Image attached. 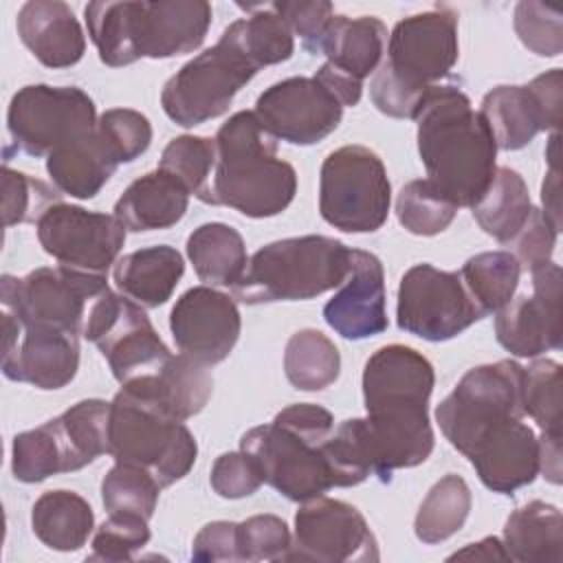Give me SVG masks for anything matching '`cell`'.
<instances>
[{"instance_id": "cell-1", "label": "cell", "mask_w": 563, "mask_h": 563, "mask_svg": "<svg viewBox=\"0 0 563 563\" xmlns=\"http://www.w3.org/2000/svg\"><path fill=\"white\" fill-rule=\"evenodd\" d=\"M433 365L418 350L400 343L376 350L363 369V418L372 473L391 482L396 468L422 464L433 451L429 398Z\"/></svg>"}, {"instance_id": "cell-2", "label": "cell", "mask_w": 563, "mask_h": 563, "mask_svg": "<svg viewBox=\"0 0 563 563\" xmlns=\"http://www.w3.org/2000/svg\"><path fill=\"white\" fill-rule=\"evenodd\" d=\"M427 178L460 209L473 207L495 176L497 143L488 123L453 84L431 86L416 112Z\"/></svg>"}, {"instance_id": "cell-3", "label": "cell", "mask_w": 563, "mask_h": 563, "mask_svg": "<svg viewBox=\"0 0 563 563\" xmlns=\"http://www.w3.org/2000/svg\"><path fill=\"white\" fill-rule=\"evenodd\" d=\"M297 194V174L277 156V139L255 112L229 117L216 134V167L202 202L224 205L249 218L282 213Z\"/></svg>"}, {"instance_id": "cell-4", "label": "cell", "mask_w": 563, "mask_h": 563, "mask_svg": "<svg viewBox=\"0 0 563 563\" xmlns=\"http://www.w3.org/2000/svg\"><path fill=\"white\" fill-rule=\"evenodd\" d=\"M84 13L99 59L114 68L141 57L165 59L196 51L213 15L205 0L90 2Z\"/></svg>"}, {"instance_id": "cell-5", "label": "cell", "mask_w": 563, "mask_h": 563, "mask_svg": "<svg viewBox=\"0 0 563 563\" xmlns=\"http://www.w3.org/2000/svg\"><path fill=\"white\" fill-rule=\"evenodd\" d=\"M457 62V13L435 7L396 22L387 59L376 68L369 97L394 119H413L424 92Z\"/></svg>"}, {"instance_id": "cell-6", "label": "cell", "mask_w": 563, "mask_h": 563, "mask_svg": "<svg viewBox=\"0 0 563 563\" xmlns=\"http://www.w3.org/2000/svg\"><path fill=\"white\" fill-rule=\"evenodd\" d=\"M334 429L328 409L297 402L282 409L273 422L249 429L240 449L260 466L262 479L290 501H308L334 488V475L323 442Z\"/></svg>"}, {"instance_id": "cell-7", "label": "cell", "mask_w": 563, "mask_h": 563, "mask_svg": "<svg viewBox=\"0 0 563 563\" xmlns=\"http://www.w3.org/2000/svg\"><path fill=\"white\" fill-rule=\"evenodd\" d=\"M350 251L328 235H301L271 242L253 253L231 288L242 303L299 301L341 286L350 273Z\"/></svg>"}, {"instance_id": "cell-8", "label": "cell", "mask_w": 563, "mask_h": 563, "mask_svg": "<svg viewBox=\"0 0 563 563\" xmlns=\"http://www.w3.org/2000/svg\"><path fill=\"white\" fill-rule=\"evenodd\" d=\"M108 455L141 466L161 488L183 479L198 455L194 433L158 405L121 389L110 402Z\"/></svg>"}, {"instance_id": "cell-9", "label": "cell", "mask_w": 563, "mask_h": 563, "mask_svg": "<svg viewBox=\"0 0 563 563\" xmlns=\"http://www.w3.org/2000/svg\"><path fill=\"white\" fill-rule=\"evenodd\" d=\"M523 416V367L515 361L468 369L435 409L444 438L462 455H468L497 424Z\"/></svg>"}, {"instance_id": "cell-10", "label": "cell", "mask_w": 563, "mask_h": 563, "mask_svg": "<svg viewBox=\"0 0 563 563\" xmlns=\"http://www.w3.org/2000/svg\"><path fill=\"white\" fill-rule=\"evenodd\" d=\"M391 185L376 152L365 145H343L321 165V218L345 233H372L387 220Z\"/></svg>"}, {"instance_id": "cell-11", "label": "cell", "mask_w": 563, "mask_h": 563, "mask_svg": "<svg viewBox=\"0 0 563 563\" xmlns=\"http://www.w3.org/2000/svg\"><path fill=\"white\" fill-rule=\"evenodd\" d=\"M108 290L106 275L70 266H42L24 275H2L0 306L20 323L51 325L81 334L92 303Z\"/></svg>"}, {"instance_id": "cell-12", "label": "cell", "mask_w": 563, "mask_h": 563, "mask_svg": "<svg viewBox=\"0 0 563 563\" xmlns=\"http://www.w3.org/2000/svg\"><path fill=\"white\" fill-rule=\"evenodd\" d=\"M257 70L238 46L220 35L216 46L189 59L165 81L161 106L174 123L183 128L200 125L224 114Z\"/></svg>"}, {"instance_id": "cell-13", "label": "cell", "mask_w": 563, "mask_h": 563, "mask_svg": "<svg viewBox=\"0 0 563 563\" xmlns=\"http://www.w3.org/2000/svg\"><path fill=\"white\" fill-rule=\"evenodd\" d=\"M81 336L99 347L121 385L156 374L172 356L143 306L110 288L92 303Z\"/></svg>"}, {"instance_id": "cell-14", "label": "cell", "mask_w": 563, "mask_h": 563, "mask_svg": "<svg viewBox=\"0 0 563 563\" xmlns=\"http://www.w3.org/2000/svg\"><path fill=\"white\" fill-rule=\"evenodd\" d=\"M95 103L75 86H24L11 97L7 112L11 147L29 156H48L55 147L95 130Z\"/></svg>"}, {"instance_id": "cell-15", "label": "cell", "mask_w": 563, "mask_h": 563, "mask_svg": "<svg viewBox=\"0 0 563 563\" xmlns=\"http://www.w3.org/2000/svg\"><path fill=\"white\" fill-rule=\"evenodd\" d=\"M484 312L468 295L462 275L431 264L411 266L398 286V328L424 341H449L479 321Z\"/></svg>"}, {"instance_id": "cell-16", "label": "cell", "mask_w": 563, "mask_h": 563, "mask_svg": "<svg viewBox=\"0 0 563 563\" xmlns=\"http://www.w3.org/2000/svg\"><path fill=\"white\" fill-rule=\"evenodd\" d=\"M378 556L376 537L352 504L323 495L301 501L286 561L363 563L378 561Z\"/></svg>"}, {"instance_id": "cell-17", "label": "cell", "mask_w": 563, "mask_h": 563, "mask_svg": "<svg viewBox=\"0 0 563 563\" xmlns=\"http://www.w3.org/2000/svg\"><path fill=\"white\" fill-rule=\"evenodd\" d=\"M42 249L62 266L106 275L125 242V227L99 211L57 202L35 222Z\"/></svg>"}, {"instance_id": "cell-18", "label": "cell", "mask_w": 563, "mask_h": 563, "mask_svg": "<svg viewBox=\"0 0 563 563\" xmlns=\"http://www.w3.org/2000/svg\"><path fill=\"white\" fill-rule=\"evenodd\" d=\"M563 108V73L552 68L526 86H497L484 95L479 114L497 150H521L541 130L559 132Z\"/></svg>"}, {"instance_id": "cell-19", "label": "cell", "mask_w": 563, "mask_h": 563, "mask_svg": "<svg viewBox=\"0 0 563 563\" xmlns=\"http://www.w3.org/2000/svg\"><path fill=\"white\" fill-rule=\"evenodd\" d=\"M79 369V334L20 323L2 310V372L40 389H62Z\"/></svg>"}, {"instance_id": "cell-20", "label": "cell", "mask_w": 563, "mask_h": 563, "mask_svg": "<svg viewBox=\"0 0 563 563\" xmlns=\"http://www.w3.org/2000/svg\"><path fill=\"white\" fill-rule=\"evenodd\" d=\"M253 112L275 139L312 145L339 128L343 106L317 77H288L268 86Z\"/></svg>"}, {"instance_id": "cell-21", "label": "cell", "mask_w": 563, "mask_h": 563, "mask_svg": "<svg viewBox=\"0 0 563 563\" xmlns=\"http://www.w3.org/2000/svg\"><path fill=\"white\" fill-rule=\"evenodd\" d=\"M530 273L532 295L510 299L495 317L499 345L521 358L561 347V266L550 260Z\"/></svg>"}, {"instance_id": "cell-22", "label": "cell", "mask_w": 563, "mask_h": 563, "mask_svg": "<svg viewBox=\"0 0 563 563\" xmlns=\"http://www.w3.org/2000/svg\"><path fill=\"white\" fill-rule=\"evenodd\" d=\"M169 330L180 354L209 367L231 354L242 319L233 297L213 286H194L176 299Z\"/></svg>"}, {"instance_id": "cell-23", "label": "cell", "mask_w": 563, "mask_h": 563, "mask_svg": "<svg viewBox=\"0 0 563 563\" xmlns=\"http://www.w3.org/2000/svg\"><path fill=\"white\" fill-rule=\"evenodd\" d=\"M323 319L350 341L369 339L387 330L385 271L374 253L350 251V273L341 290L323 306Z\"/></svg>"}, {"instance_id": "cell-24", "label": "cell", "mask_w": 563, "mask_h": 563, "mask_svg": "<svg viewBox=\"0 0 563 563\" xmlns=\"http://www.w3.org/2000/svg\"><path fill=\"white\" fill-rule=\"evenodd\" d=\"M486 488L510 495L539 475V438L521 420L490 429L466 455Z\"/></svg>"}, {"instance_id": "cell-25", "label": "cell", "mask_w": 563, "mask_h": 563, "mask_svg": "<svg viewBox=\"0 0 563 563\" xmlns=\"http://www.w3.org/2000/svg\"><path fill=\"white\" fill-rule=\"evenodd\" d=\"M22 44L48 68H68L84 57L86 37L73 9L59 0H29L18 11Z\"/></svg>"}, {"instance_id": "cell-26", "label": "cell", "mask_w": 563, "mask_h": 563, "mask_svg": "<svg viewBox=\"0 0 563 563\" xmlns=\"http://www.w3.org/2000/svg\"><path fill=\"white\" fill-rule=\"evenodd\" d=\"M121 389L158 405L165 413L183 422L205 409L213 391V376L207 365L185 354H172L156 374L121 385Z\"/></svg>"}, {"instance_id": "cell-27", "label": "cell", "mask_w": 563, "mask_h": 563, "mask_svg": "<svg viewBox=\"0 0 563 563\" xmlns=\"http://www.w3.org/2000/svg\"><path fill=\"white\" fill-rule=\"evenodd\" d=\"M117 167L119 161L97 132V125L62 143L46 156V172L55 189L79 200L95 198Z\"/></svg>"}, {"instance_id": "cell-28", "label": "cell", "mask_w": 563, "mask_h": 563, "mask_svg": "<svg viewBox=\"0 0 563 563\" xmlns=\"http://www.w3.org/2000/svg\"><path fill=\"white\" fill-rule=\"evenodd\" d=\"M189 191L169 174L156 169L136 178L117 200L114 218L134 233L174 227L183 220Z\"/></svg>"}, {"instance_id": "cell-29", "label": "cell", "mask_w": 563, "mask_h": 563, "mask_svg": "<svg viewBox=\"0 0 563 563\" xmlns=\"http://www.w3.org/2000/svg\"><path fill=\"white\" fill-rule=\"evenodd\" d=\"M185 273L183 255L167 244L132 251L117 260L112 279L121 295L143 308L163 306Z\"/></svg>"}, {"instance_id": "cell-30", "label": "cell", "mask_w": 563, "mask_h": 563, "mask_svg": "<svg viewBox=\"0 0 563 563\" xmlns=\"http://www.w3.org/2000/svg\"><path fill=\"white\" fill-rule=\"evenodd\" d=\"M385 42L387 29L378 18L332 15L321 53L328 57V64L334 70L363 84V79L374 75L380 66Z\"/></svg>"}, {"instance_id": "cell-31", "label": "cell", "mask_w": 563, "mask_h": 563, "mask_svg": "<svg viewBox=\"0 0 563 563\" xmlns=\"http://www.w3.org/2000/svg\"><path fill=\"white\" fill-rule=\"evenodd\" d=\"M108 420L110 402L88 398L46 422L57 440L64 473L79 471L108 453Z\"/></svg>"}, {"instance_id": "cell-32", "label": "cell", "mask_w": 563, "mask_h": 563, "mask_svg": "<svg viewBox=\"0 0 563 563\" xmlns=\"http://www.w3.org/2000/svg\"><path fill=\"white\" fill-rule=\"evenodd\" d=\"M504 548L510 561L559 563L563 554L561 510L539 499L517 508L506 519Z\"/></svg>"}, {"instance_id": "cell-33", "label": "cell", "mask_w": 563, "mask_h": 563, "mask_svg": "<svg viewBox=\"0 0 563 563\" xmlns=\"http://www.w3.org/2000/svg\"><path fill=\"white\" fill-rule=\"evenodd\" d=\"M31 526L46 548L75 552L86 545L95 528V512L90 504L73 490H48L33 504Z\"/></svg>"}, {"instance_id": "cell-34", "label": "cell", "mask_w": 563, "mask_h": 563, "mask_svg": "<svg viewBox=\"0 0 563 563\" xmlns=\"http://www.w3.org/2000/svg\"><path fill=\"white\" fill-rule=\"evenodd\" d=\"M187 257L205 286L233 288L249 257L242 235L224 222H207L187 238Z\"/></svg>"}, {"instance_id": "cell-35", "label": "cell", "mask_w": 563, "mask_h": 563, "mask_svg": "<svg viewBox=\"0 0 563 563\" xmlns=\"http://www.w3.org/2000/svg\"><path fill=\"white\" fill-rule=\"evenodd\" d=\"M532 202L521 174L497 167L490 185L471 207L477 224L501 244H510L530 216Z\"/></svg>"}, {"instance_id": "cell-36", "label": "cell", "mask_w": 563, "mask_h": 563, "mask_svg": "<svg viewBox=\"0 0 563 563\" xmlns=\"http://www.w3.org/2000/svg\"><path fill=\"white\" fill-rule=\"evenodd\" d=\"M240 7L249 11V18L231 22L222 31V37L238 46L257 68L290 59L295 53V37L286 20L279 18L271 4Z\"/></svg>"}, {"instance_id": "cell-37", "label": "cell", "mask_w": 563, "mask_h": 563, "mask_svg": "<svg viewBox=\"0 0 563 563\" xmlns=\"http://www.w3.org/2000/svg\"><path fill=\"white\" fill-rule=\"evenodd\" d=\"M284 372L292 387L319 391L339 378L341 354L323 332L314 328L297 330L286 343Z\"/></svg>"}, {"instance_id": "cell-38", "label": "cell", "mask_w": 563, "mask_h": 563, "mask_svg": "<svg viewBox=\"0 0 563 563\" xmlns=\"http://www.w3.org/2000/svg\"><path fill=\"white\" fill-rule=\"evenodd\" d=\"M471 488L460 475H444L440 482L431 486L427 497L422 499L413 532L422 543H440L453 537L466 521L471 512Z\"/></svg>"}, {"instance_id": "cell-39", "label": "cell", "mask_w": 563, "mask_h": 563, "mask_svg": "<svg viewBox=\"0 0 563 563\" xmlns=\"http://www.w3.org/2000/svg\"><path fill=\"white\" fill-rule=\"evenodd\" d=\"M460 275L468 295L486 317L501 310L512 299L521 266L510 251H486L468 257Z\"/></svg>"}, {"instance_id": "cell-40", "label": "cell", "mask_w": 563, "mask_h": 563, "mask_svg": "<svg viewBox=\"0 0 563 563\" xmlns=\"http://www.w3.org/2000/svg\"><path fill=\"white\" fill-rule=\"evenodd\" d=\"M216 167V139L183 134L172 139L163 154L158 169L174 176L189 194L205 200L209 180Z\"/></svg>"}, {"instance_id": "cell-41", "label": "cell", "mask_w": 563, "mask_h": 563, "mask_svg": "<svg viewBox=\"0 0 563 563\" xmlns=\"http://www.w3.org/2000/svg\"><path fill=\"white\" fill-rule=\"evenodd\" d=\"M457 207L429 180L407 183L396 198L398 222L413 235H438L455 218Z\"/></svg>"}, {"instance_id": "cell-42", "label": "cell", "mask_w": 563, "mask_h": 563, "mask_svg": "<svg viewBox=\"0 0 563 563\" xmlns=\"http://www.w3.org/2000/svg\"><path fill=\"white\" fill-rule=\"evenodd\" d=\"M161 484L141 466L117 462L101 482V501L108 512L139 515L150 521L158 504Z\"/></svg>"}, {"instance_id": "cell-43", "label": "cell", "mask_w": 563, "mask_h": 563, "mask_svg": "<svg viewBox=\"0 0 563 563\" xmlns=\"http://www.w3.org/2000/svg\"><path fill=\"white\" fill-rule=\"evenodd\" d=\"M563 378L561 365L552 358H539L523 367V413H528L541 433L561 435Z\"/></svg>"}, {"instance_id": "cell-44", "label": "cell", "mask_w": 563, "mask_h": 563, "mask_svg": "<svg viewBox=\"0 0 563 563\" xmlns=\"http://www.w3.org/2000/svg\"><path fill=\"white\" fill-rule=\"evenodd\" d=\"M325 457L330 462L334 486L347 488L365 482L372 473V457L365 440L363 418L343 420L323 442Z\"/></svg>"}, {"instance_id": "cell-45", "label": "cell", "mask_w": 563, "mask_h": 563, "mask_svg": "<svg viewBox=\"0 0 563 563\" xmlns=\"http://www.w3.org/2000/svg\"><path fill=\"white\" fill-rule=\"evenodd\" d=\"M2 216L4 227L37 222L44 211L62 202V191L24 172L2 165Z\"/></svg>"}, {"instance_id": "cell-46", "label": "cell", "mask_w": 563, "mask_h": 563, "mask_svg": "<svg viewBox=\"0 0 563 563\" xmlns=\"http://www.w3.org/2000/svg\"><path fill=\"white\" fill-rule=\"evenodd\" d=\"M11 471L13 477L24 484H37L48 479L51 475L64 473L57 440L46 422L13 438Z\"/></svg>"}, {"instance_id": "cell-47", "label": "cell", "mask_w": 563, "mask_h": 563, "mask_svg": "<svg viewBox=\"0 0 563 563\" xmlns=\"http://www.w3.org/2000/svg\"><path fill=\"white\" fill-rule=\"evenodd\" d=\"M97 132L121 163H132L152 143V123L145 114L130 108H110L97 121Z\"/></svg>"}, {"instance_id": "cell-48", "label": "cell", "mask_w": 563, "mask_h": 563, "mask_svg": "<svg viewBox=\"0 0 563 563\" xmlns=\"http://www.w3.org/2000/svg\"><path fill=\"white\" fill-rule=\"evenodd\" d=\"M150 528L147 519L139 515L110 512V517L97 528L92 537L90 561H130L147 545Z\"/></svg>"}, {"instance_id": "cell-49", "label": "cell", "mask_w": 563, "mask_h": 563, "mask_svg": "<svg viewBox=\"0 0 563 563\" xmlns=\"http://www.w3.org/2000/svg\"><path fill=\"white\" fill-rule=\"evenodd\" d=\"M515 31L521 44L539 57H556L563 51V24L554 7L532 0L517 2Z\"/></svg>"}, {"instance_id": "cell-50", "label": "cell", "mask_w": 563, "mask_h": 563, "mask_svg": "<svg viewBox=\"0 0 563 563\" xmlns=\"http://www.w3.org/2000/svg\"><path fill=\"white\" fill-rule=\"evenodd\" d=\"M290 543V530L277 515H253L238 523L240 561H286Z\"/></svg>"}, {"instance_id": "cell-51", "label": "cell", "mask_w": 563, "mask_h": 563, "mask_svg": "<svg viewBox=\"0 0 563 563\" xmlns=\"http://www.w3.org/2000/svg\"><path fill=\"white\" fill-rule=\"evenodd\" d=\"M273 11L286 20L292 35H299L301 46L317 55L321 53V44L325 31L332 20V4L328 0H295V2H273Z\"/></svg>"}, {"instance_id": "cell-52", "label": "cell", "mask_w": 563, "mask_h": 563, "mask_svg": "<svg viewBox=\"0 0 563 563\" xmlns=\"http://www.w3.org/2000/svg\"><path fill=\"white\" fill-rule=\"evenodd\" d=\"M209 482H211V488L224 499L249 497L264 484L260 466L242 449L231 451V453H222L213 462Z\"/></svg>"}, {"instance_id": "cell-53", "label": "cell", "mask_w": 563, "mask_h": 563, "mask_svg": "<svg viewBox=\"0 0 563 563\" xmlns=\"http://www.w3.org/2000/svg\"><path fill=\"white\" fill-rule=\"evenodd\" d=\"M556 235H559V229L548 220V216L541 209L532 207L526 224L510 242L515 246L512 255L517 257L519 266L532 271L550 262L556 244Z\"/></svg>"}, {"instance_id": "cell-54", "label": "cell", "mask_w": 563, "mask_h": 563, "mask_svg": "<svg viewBox=\"0 0 563 563\" xmlns=\"http://www.w3.org/2000/svg\"><path fill=\"white\" fill-rule=\"evenodd\" d=\"M194 561H240L238 559V523L211 521L194 539Z\"/></svg>"}, {"instance_id": "cell-55", "label": "cell", "mask_w": 563, "mask_h": 563, "mask_svg": "<svg viewBox=\"0 0 563 563\" xmlns=\"http://www.w3.org/2000/svg\"><path fill=\"white\" fill-rule=\"evenodd\" d=\"M339 101L341 106H356L361 101V92H363V84L361 81H354L350 77H345L343 73L334 70L328 62L317 70L314 75Z\"/></svg>"}, {"instance_id": "cell-56", "label": "cell", "mask_w": 563, "mask_h": 563, "mask_svg": "<svg viewBox=\"0 0 563 563\" xmlns=\"http://www.w3.org/2000/svg\"><path fill=\"white\" fill-rule=\"evenodd\" d=\"M539 471L552 484H561V435L541 433L539 438Z\"/></svg>"}, {"instance_id": "cell-57", "label": "cell", "mask_w": 563, "mask_h": 563, "mask_svg": "<svg viewBox=\"0 0 563 563\" xmlns=\"http://www.w3.org/2000/svg\"><path fill=\"white\" fill-rule=\"evenodd\" d=\"M561 180H559V167H550L543 185H541V200H543V207L541 209L548 220L561 231Z\"/></svg>"}, {"instance_id": "cell-58", "label": "cell", "mask_w": 563, "mask_h": 563, "mask_svg": "<svg viewBox=\"0 0 563 563\" xmlns=\"http://www.w3.org/2000/svg\"><path fill=\"white\" fill-rule=\"evenodd\" d=\"M449 559H484V561L501 559V561H508L510 556L497 537H486L479 543H468L464 550L451 554Z\"/></svg>"}]
</instances>
